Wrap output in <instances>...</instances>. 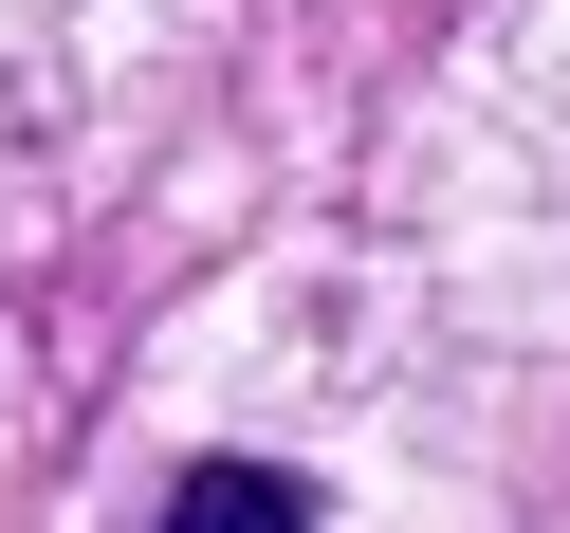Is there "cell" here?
Segmentation results:
<instances>
[{
	"label": "cell",
	"mask_w": 570,
	"mask_h": 533,
	"mask_svg": "<svg viewBox=\"0 0 570 533\" xmlns=\"http://www.w3.org/2000/svg\"><path fill=\"white\" fill-rule=\"evenodd\" d=\"M148 533H313V478H276V460H185Z\"/></svg>",
	"instance_id": "1"
}]
</instances>
